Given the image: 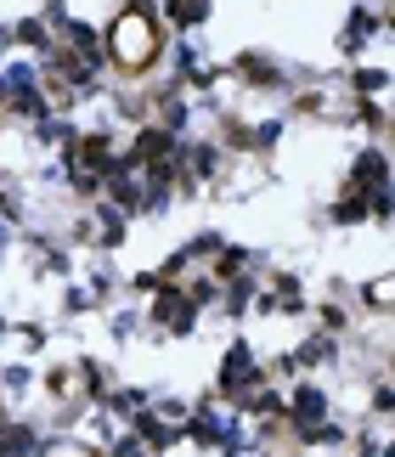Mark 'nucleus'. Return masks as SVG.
Masks as SVG:
<instances>
[{
	"instance_id": "1",
	"label": "nucleus",
	"mask_w": 395,
	"mask_h": 457,
	"mask_svg": "<svg viewBox=\"0 0 395 457\" xmlns=\"http://www.w3.org/2000/svg\"><path fill=\"white\" fill-rule=\"evenodd\" d=\"M102 57L125 74H147L159 63V23L147 6H125L119 18L108 23V40H102Z\"/></svg>"
},
{
	"instance_id": "2",
	"label": "nucleus",
	"mask_w": 395,
	"mask_h": 457,
	"mask_svg": "<svg viewBox=\"0 0 395 457\" xmlns=\"http://www.w3.org/2000/svg\"><path fill=\"white\" fill-rule=\"evenodd\" d=\"M159 322V333H192L198 328V305L181 294V283H164L153 294V311H147Z\"/></svg>"
},
{
	"instance_id": "3",
	"label": "nucleus",
	"mask_w": 395,
	"mask_h": 457,
	"mask_svg": "<svg viewBox=\"0 0 395 457\" xmlns=\"http://www.w3.org/2000/svg\"><path fill=\"white\" fill-rule=\"evenodd\" d=\"M283 418L294 423L299 435H306V430H316V423H328V390L299 384V390H294V401H283Z\"/></svg>"
},
{
	"instance_id": "4",
	"label": "nucleus",
	"mask_w": 395,
	"mask_h": 457,
	"mask_svg": "<svg viewBox=\"0 0 395 457\" xmlns=\"http://www.w3.org/2000/svg\"><path fill=\"white\" fill-rule=\"evenodd\" d=\"M164 18H170L175 28H198L209 18V0H164Z\"/></svg>"
},
{
	"instance_id": "5",
	"label": "nucleus",
	"mask_w": 395,
	"mask_h": 457,
	"mask_svg": "<svg viewBox=\"0 0 395 457\" xmlns=\"http://www.w3.org/2000/svg\"><path fill=\"white\" fill-rule=\"evenodd\" d=\"M40 457H97V446H85V440H57V446H45Z\"/></svg>"
},
{
	"instance_id": "6",
	"label": "nucleus",
	"mask_w": 395,
	"mask_h": 457,
	"mask_svg": "<svg viewBox=\"0 0 395 457\" xmlns=\"http://www.w3.org/2000/svg\"><path fill=\"white\" fill-rule=\"evenodd\" d=\"M142 328V311H113V339H130Z\"/></svg>"
},
{
	"instance_id": "7",
	"label": "nucleus",
	"mask_w": 395,
	"mask_h": 457,
	"mask_svg": "<svg viewBox=\"0 0 395 457\" xmlns=\"http://www.w3.org/2000/svg\"><path fill=\"white\" fill-rule=\"evenodd\" d=\"M368 299H373V305H390V283H384V277H378V283L368 288Z\"/></svg>"
}]
</instances>
